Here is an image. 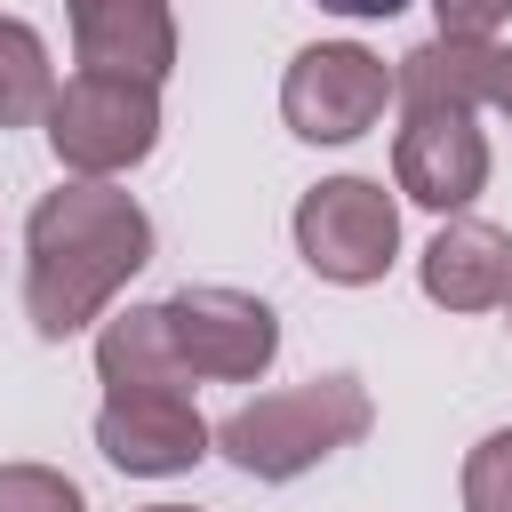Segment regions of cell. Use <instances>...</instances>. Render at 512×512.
Wrapping results in <instances>:
<instances>
[{
	"label": "cell",
	"mask_w": 512,
	"mask_h": 512,
	"mask_svg": "<svg viewBox=\"0 0 512 512\" xmlns=\"http://www.w3.org/2000/svg\"><path fill=\"white\" fill-rule=\"evenodd\" d=\"M144 264H152V216L136 208V192L64 176L24 216V320H32V336H48V344L80 336L88 320H104V304Z\"/></svg>",
	"instance_id": "obj_1"
},
{
	"label": "cell",
	"mask_w": 512,
	"mask_h": 512,
	"mask_svg": "<svg viewBox=\"0 0 512 512\" xmlns=\"http://www.w3.org/2000/svg\"><path fill=\"white\" fill-rule=\"evenodd\" d=\"M376 424V400L352 368H328V376H304L288 392H256L240 400L224 424H216V456L248 480H296L312 464H328L336 448H352L360 432Z\"/></svg>",
	"instance_id": "obj_2"
},
{
	"label": "cell",
	"mask_w": 512,
	"mask_h": 512,
	"mask_svg": "<svg viewBox=\"0 0 512 512\" xmlns=\"http://www.w3.org/2000/svg\"><path fill=\"white\" fill-rule=\"evenodd\" d=\"M160 144V88L112 80V72H72L48 96V152L80 184H112L120 168L152 160Z\"/></svg>",
	"instance_id": "obj_3"
},
{
	"label": "cell",
	"mask_w": 512,
	"mask_h": 512,
	"mask_svg": "<svg viewBox=\"0 0 512 512\" xmlns=\"http://www.w3.org/2000/svg\"><path fill=\"white\" fill-rule=\"evenodd\" d=\"M296 256L336 280V288H368L392 272L400 256V200L376 176H328L296 200Z\"/></svg>",
	"instance_id": "obj_4"
},
{
	"label": "cell",
	"mask_w": 512,
	"mask_h": 512,
	"mask_svg": "<svg viewBox=\"0 0 512 512\" xmlns=\"http://www.w3.org/2000/svg\"><path fill=\"white\" fill-rule=\"evenodd\" d=\"M160 320H168V344L192 384H256L280 360V312L248 288H216V280L176 288L160 304Z\"/></svg>",
	"instance_id": "obj_5"
},
{
	"label": "cell",
	"mask_w": 512,
	"mask_h": 512,
	"mask_svg": "<svg viewBox=\"0 0 512 512\" xmlns=\"http://www.w3.org/2000/svg\"><path fill=\"white\" fill-rule=\"evenodd\" d=\"M384 104H392V72L360 40H312L280 72V120L304 144H352L384 120Z\"/></svg>",
	"instance_id": "obj_6"
},
{
	"label": "cell",
	"mask_w": 512,
	"mask_h": 512,
	"mask_svg": "<svg viewBox=\"0 0 512 512\" xmlns=\"http://www.w3.org/2000/svg\"><path fill=\"white\" fill-rule=\"evenodd\" d=\"M392 184L416 200V208H440V216H464L480 192H488V136H480V112H400V136H392Z\"/></svg>",
	"instance_id": "obj_7"
},
{
	"label": "cell",
	"mask_w": 512,
	"mask_h": 512,
	"mask_svg": "<svg viewBox=\"0 0 512 512\" xmlns=\"http://www.w3.org/2000/svg\"><path fill=\"white\" fill-rule=\"evenodd\" d=\"M96 448H104L112 472L168 480V472H192L216 448V424L184 392H120V400L96 408Z\"/></svg>",
	"instance_id": "obj_8"
},
{
	"label": "cell",
	"mask_w": 512,
	"mask_h": 512,
	"mask_svg": "<svg viewBox=\"0 0 512 512\" xmlns=\"http://www.w3.org/2000/svg\"><path fill=\"white\" fill-rule=\"evenodd\" d=\"M72 16V56L80 72L144 80L160 88L176 72V8L168 0H64Z\"/></svg>",
	"instance_id": "obj_9"
},
{
	"label": "cell",
	"mask_w": 512,
	"mask_h": 512,
	"mask_svg": "<svg viewBox=\"0 0 512 512\" xmlns=\"http://www.w3.org/2000/svg\"><path fill=\"white\" fill-rule=\"evenodd\" d=\"M416 288L440 312H504V296H512V232L488 224V216H448L416 256Z\"/></svg>",
	"instance_id": "obj_10"
},
{
	"label": "cell",
	"mask_w": 512,
	"mask_h": 512,
	"mask_svg": "<svg viewBox=\"0 0 512 512\" xmlns=\"http://www.w3.org/2000/svg\"><path fill=\"white\" fill-rule=\"evenodd\" d=\"M488 88H496V40H448V32H432V40H416L392 64V104L400 112H432V104L480 112Z\"/></svg>",
	"instance_id": "obj_11"
},
{
	"label": "cell",
	"mask_w": 512,
	"mask_h": 512,
	"mask_svg": "<svg viewBox=\"0 0 512 512\" xmlns=\"http://www.w3.org/2000/svg\"><path fill=\"white\" fill-rule=\"evenodd\" d=\"M96 384H104V400H120V392H184L192 384L184 360H176V344H168L160 304H128L120 320H104V336H96Z\"/></svg>",
	"instance_id": "obj_12"
},
{
	"label": "cell",
	"mask_w": 512,
	"mask_h": 512,
	"mask_svg": "<svg viewBox=\"0 0 512 512\" xmlns=\"http://www.w3.org/2000/svg\"><path fill=\"white\" fill-rule=\"evenodd\" d=\"M48 96H56L48 40H40L24 16H0V128H32V120H48Z\"/></svg>",
	"instance_id": "obj_13"
},
{
	"label": "cell",
	"mask_w": 512,
	"mask_h": 512,
	"mask_svg": "<svg viewBox=\"0 0 512 512\" xmlns=\"http://www.w3.org/2000/svg\"><path fill=\"white\" fill-rule=\"evenodd\" d=\"M0 512H88V496L56 464H0Z\"/></svg>",
	"instance_id": "obj_14"
},
{
	"label": "cell",
	"mask_w": 512,
	"mask_h": 512,
	"mask_svg": "<svg viewBox=\"0 0 512 512\" xmlns=\"http://www.w3.org/2000/svg\"><path fill=\"white\" fill-rule=\"evenodd\" d=\"M464 512H512V424L464 456Z\"/></svg>",
	"instance_id": "obj_15"
},
{
	"label": "cell",
	"mask_w": 512,
	"mask_h": 512,
	"mask_svg": "<svg viewBox=\"0 0 512 512\" xmlns=\"http://www.w3.org/2000/svg\"><path fill=\"white\" fill-rule=\"evenodd\" d=\"M448 40H496V24L512 16V0H432Z\"/></svg>",
	"instance_id": "obj_16"
},
{
	"label": "cell",
	"mask_w": 512,
	"mask_h": 512,
	"mask_svg": "<svg viewBox=\"0 0 512 512\" xmlns=\"http://www.w3.org/2000/svg\"><path fill=\"white\" fill-rule=\"evenodd\" d=\"M312 8H328V16H352V24H376V16H400L408 0H312Z\"/></svg>",
	"instance_id": "obj_17"
},
{
	"label": "cell",
	"mask_w": 512,
	"mask_h": 512,
	"mask_svg": "<svg viewBox=\"0 0 512 512\" xmlns=\"http://www.w3.org/2000/svg\"><path fill=\"white\" fill-rule=\"evenodd\" d=\"M488 104L512 120V48H496V88H488Z\"/></svg>",
	"instance_id": "obj_18"
},
{
	"label": "cell",
	"mask_w": 512,
	"mask_h": 512,
	"mask_svg": "<svg viewBox=\"0 0 512 512\" xmlns=\"http://www.w3.org/2000/svg\"><path fill=\"white\" fill-rule=\"evenodd\" d=\"M144 512H192V504H144Z\"/></svg>",
	"instance_id": "obj_19"
},
{
	"label": "cell",
	"mask_w": 512,
	"mask_h": 512,
	"mask_svg": "<svg viewBox=\"0 0 512 512\" xmlns=\"http://www.w3.org/2000/svg\"><path fill=\"white\" fill-rule=\"evenodd\" d=\"M504 312H512V296H504Z\"/></svg>",
	"instance_id": "obj_20"
}]
</instances>
